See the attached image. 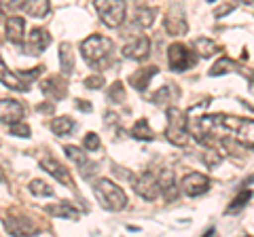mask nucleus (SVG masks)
Instances as JSON below:
<instances>
[{
	"label": "nucleus",
	"instance_id": "obj_1",
	"mask_svg": "<svg viewBox=\"0 0 254 237\" xmlns=\"http://www.w3.org/2000/svg\"><path fill=\"white\" fill-rule=\"evenodd\" d=\"M113 41L106 36L93 34L81 43V53L85 61L95 70H106L113 64Z\"/></svg>",
	"mask_w": 254,
	"mask_h": 237
},
{
	"label": "nucleus",
	"instance_id": "obj_2",
	"mask_svg": "<svg viewBox=\"0 0 254 237\" xmlns=\"http://www.w3.org/2000/svg\"><path fill=\"white\" fill-rule=\"evenodd\" d=\"M93 193L95 199L100 201V205L104 210L110 212H121L127 208V195L119 184H115L113 180L108 178H100L93 182Z\"/></svg>",
	"mask_w": 254,
	"mask_h": 237
},
{
	"label": "nucleus",
	"instance_id": "obj_3",
	"mask_svg": "<svg viewBox=\"0 0 254 237\" xmlns=\"http://www.w3.org/2000/svg\"><path fill=\"white\" fill-rule=\"evenodd\" d=\"M168 127H165V138L174 146H185L189 142V118L180 108L170 106L168 108Z\"/></svg>",
	"mask_w": 254,
	"mask_h": 237
},
{
	"label": "nucleus",
	"instance_id": "obj_4",
	"mask_svg": "<svg viewBox=\"0 0 254 237\" xmlns=\"http://www.w3.org/2000/svg\"><path fill=\"white\" fill-rule=\"evenodd\" d=\"M93 6L100 15L102 23L108 28H119L125 21V11H127L125 0H93Z\"/></svg>",
	"mask_w": 254,
	"mask_h": 237
},
{
	"label": "nucleus",
	"instance_id": "obj_5",
	"mask_svg": "<svg viewBox=\"0 0 254 237\" xmlns=\"http://www.w3.org/2000/svg\"><path fill=\"white\" fill-rule=\"evenodd\" d=\"M168 61H170V68L174 70V72H185V70L195 66L197 53H195V49H190V47H187V45L174 43L168 49Z\"/></svg>",
	"mask_w": 254,
	"mask_h": 237
},
{
	"label": "nucleus",
	"instance_id": "obj_6",
	"mask_svg": "<svg viewBox=\"0 0 254 237\" xmlns=\"http://www.w3.org/2000/svg\"><path fill=\"white\" fill-rule=\"evenodd\" d=\"M210 186H212L210 178L205 176V174H199V172H190V174H187V176L180 180L182 193L189 195V197H199L203 193H208Z\"/></svg>",
	"mask_w": 254,
	"mask_h": 237
},
{
	"label": "nucleus",
	"instance_id": "obj_7",
	"mask_svg": "<svg viewBox=\"0 0 254 237\" xmlns=\"http://www.w3.org/2000/svg\"><path fill=\"white\" fill-rule=\"evenodd\" d=\"M23 41H26L23 43V51H28L30 55H38L51 45V34L43 28H34L28 32V36H23Z\"/></svg>",
	"mask_w": 254,
	"mask_h": 237
},
{
	"label": "nucleus",
	"instance_id": "obj_8",
	"mask_svg": "<svg viewBox=\"0 0 254 237\" xmlns=\"http://www.w3.org/2000/svg\"><path fill=\"white\" fill-rule=\"evenodd\" d=\"M133 188H136V193L146 201H155L159 197V182H157V176L153 172L140 174V176L133 180Z\"/></svg>",
	"mask_w": 254,
	"mask_h": 237
},
{
	"label": "nucleus",
	"instance_id": "obj_9",
	"mask_svg": "<svg viewBox=\"0 0 254 237\" xmlns=\"http://www.w3.org/2000/svg\"><path fill=\"white\" fill-rule=\"evenodd\" d=\"M163 26H165V32L170 36H182L189 32V23H187V17H185V11L180 6H172L168 11L163 19Z\"/></svg>",
	"mask_w": 254,
	"mask_h": 237
},
{
	"label": "nucleus",
	"instance_id": "obj_10",
	"mask_svg": "<svg viewBox=\"0 0 254 237\" xmlns=\"http://www.w3.org/2000/svg\"><path fill=\"white\" fill-rule=\"evenodd\" d=\"M41 91L45 98H49L51 102H58L68 96V83L60 74H51L49 78L41 81Z\"/></svg>",
	"mask_w": 254,
	"mask_h": 237
},
{
	"label": "nucleus",
	"instance_id": "obj_11",
	"mask_svg": "<svg viewBox=\"0 0 254 237\" xmlns=\"http://www.w3.org/2000/svg\"><path fill=\"white\" fill-rule=\"evenodd\" d=\"M148 53H150V38L148 36H136L133 41H129L123 47V55L127 59H133V61L146 59Z\"/></svg>",
	"mask_w": 254,
	"mask_h": 237
},
{
	"label": "nucleus",
	"instance_id": "obj_12",
	"mask_svg": "<svg viewBox=\"0 0 254 237\" xmlns=\"http://www.w3.org/2000/svg\"><path fill=\"white\" fill-rule=\"evenodd\" d=\"M26 117V108H23L21 102L17 100H0V121L2 123H15V121H21Z\"/></svg>",
	"mask_w": 254,
	"mask_h": 237
},
{
	"label": "nucleus",
	"instance_id": "obj_13",
	"mask_svg": "<svg viewBox=\"0 0 254 237\" xmlns=\"http://www.w3.org/2000/svg\"><path fill=\"white\" fill-rule=\"evenodd\" d=\"M41 168H43L47 174H51V176H53L55 180H60V182H62L64 186L74 188L72 176H70L68 168H64V165H62L60 161H55V159H43V161H41Z\"/></svg>",
	"mask_w": 254,
	"mask_h": 237
},
{
	"label": "nucleus",
	"instance_id": "obj_14",
	"mask_svg": "<svg viewBox=\"0 0 254 237\" xmlns=\"http://www.w3.org/2000/svg\"><path fill=\"white\" fill-rule=\"evenodd\" d=\"M157 182H159V195H163L168 201H174L178 197V184H176V178H174L172 170H161Z\"/></svg>",
	"mask_w": 254,
	"mask_h": 237
},
{
	"label": "nucleus",
	"instance_id": "obj_15",
	"mask_svg": "<svg viewBox=\"0 0 254 237\" xmlns=\"http://www.w3.org/2000/svg\"><path fill=\"white\" fill-rule=\"evenodd\" d=\"M0 83H2L4 87H9V89H13V91H28L30 89V85L23 81L19 74L11 72L2 58H0Z\"/></svg>",
	"mask_w": 254,
	"mask_h": 237
},
{
	"label": "nucleus",
	"instance_id": "obj_16",
	"mask_svg": "<svg viewBox=\"0 0 254 237\" xmlns=\"http://www.w3.org/2000/svg\"><path fill=\"white\" fill-rule=\"evenodd\" d=\"M4 229L9 231V235H36L38 233L36 227L28 218H19V216H6Z\"/></svg>",
	"mask_w": 254,
	"mask_h": 237
},
{
	"label": "nucleus",
	"instance_id": "obj_17",
	"mask_svg": "<svg viewBox=\"0 0 254 237\" xmlns=\"http://www.w3.org/2000/svg\"><path fill=\"white\" fill-rule=\"evenodd\" d=\"M6 38L13 43V45H21L23 43V36H26V21H23V17H17V15H13V17L6 19Z\"/></svg>",
	"mask_w": 254,
	"mask_h": 237
},
{
	"label": "nucleus",
	"instance_id": "obj_18",
	"mask_svg": "<svg viewBox=\"0 0 254 237\" xmlns=\"http://www.w3.org/2000/svg\"><path fill=\"white\" fill-rule=\"evenodd\" d=\"M157 72H159L157 66H142L129 76V85L133 87V89H138V91H144L148 87V83H150V78H153Z\"/></svg>",
	"mask_w": 254,
	"mask_h": 237
},
{
	"label": "nucleus",
	"instance_id": "obj_19",
	"mask_svg": "<svg viewBox=\"0 0 254 237\" xmlns=\"http://www.w3.org/2000/svg\"><path fill=\"white\" fill-rule=\"evenodd\" d=\"M47 214H51L55 218H68V220H78V210L74 208L70 201H60V203H55V205H47L45 208Z\"/></svg>",
	"mask_w": 254,
	"mask_h": 237
},
{
	"label": "nucleus",
	"instance_id": "obj_20",
	"mask_svg": "<svg viewBox=\"0 0 254 237\" xmlns=\"http://www.w3.org/2000/svg\"><path fill=\"white\" fill-rule=\"evenodd\" d=\"M21 11H26L28 15H32V17H36V19H41V17H47V15H49L51 2L49 0H23Z\"/></svg>",
	"mask_w": 254,
	"mask_h": 237
},
{
	"label": "nucleus",
	"instance_id": "obj_21",
	"mask_svg": "<svg viewBox=\"0 0 254 237\" xmlns=\"http://www.w3.org/2000/svg\"><path fill=\"white\" fill-rule=\"evenodd\" d=\"M60 66L64 74H72L74 70V49L70 43H62L60 45Z\"/></svg>",
	"mask_w": 254,
	"mask_h": 237
},
{
	"label": "nucleus",
	"instance_id": "obj_22",
	"mask_svg": "<svg viewBox=\"0 0 254 237\" xmlns=\"http://www.w3.org/2000/svg\"><path fill=\"white\" fill-rule=\"evenodd\" d=\"M74 127H76V121L72 117H55L53 121H51V129H53V133L55 136H70V133L74 131Z\"/></svg>",
	"mask_w": 254,
	"mask_h": 237
},
{
	"label": "nucleus",
	"instance_id": "obj_23",
	"mask_svg": "<svg viewBox=\"0 0 254 237\" xmlns=\"http://www.w3.org/2000/svg\"><path fill=\"white\" fill-rule=\"evenodd\" d=\"M64 151H66V157H68L70 161L76 163V168L81 170V174L85 172V168H91L89 159H87V151H81L78 146H72V144H68Z\"/></svg>",
	"mask_w": 254,
	"mask_h": 237
},
{
	"label": "nucleus",
	"instance_id": "obj_24",
	"mask_svg": "<svg viewBox=\"0 0 254 237\" xmlns=\"http://www.w3.org/2000/svg\"><path fill=\"white\" fill-rule=\"evenodd\" d=\"M220 146L225 148V151L229 153V155H233V157H244L246 153V148H250V146H246L242 140H235L233 136H227V138H222L220 140Z\"/></svg>",
	"mask_w": 254,
	"mask_h": 237
},
{
	"label": "nucleus",
	"instance_id": "obj_25",
	"mask_svg": "<svg viewBox=\"0 0 254 237\" xmlns=\"http://www.w3.org/2000/svg\"><path fill=\"white\" fill-rule=\"evenodd\" d=\"M157 19V9H148V6H144V9H138L136 13H133V23H136L138 28H150Z\"/></svg>",
	"mask_w": 254,
	"mask_h": 237
},
{
	"label": "nucleus",
	"instance_id": "obj_26",
	"mask_svg": "<svg viewBox=\"0 0 254 237\" xmlns=\"http://www.w3.org/2000/svg\"><path fill=\"white\" fill-rule=\"evenodd\" d=\"M237 70H240L237 61L229 59V58H222V59H218L216 64L210 68V76H222V74H227V72H237Z\"/></svg>",
	"mask_w": 254,
	"mask_h": 237
},
{
	"label": "nucleus",
	"instance_id": "obj_27",
	"mask_svg": "<svg viewBox=\"0 0 254 237\" xmlns=\"http://www.w3.org/2000/svg\"><path fill=\"white\" fill-rule=\"evenodd\" d=\"M176 96H180V89L178 87H174L172 83L163 85L159 91H155L153 96H150V102H155V104H161V102H168V100H174Z\"/></svg>",
	"mask_w": 254,
	"mask_h": 237
},
{
	"label": "nucleus",
	"instance_id": "obj_28",
	"mask_svg": "<svg viewBox=\"0 0 254 237\" xmlns=\"http://www.w3.org/2000/svg\"><path fill=\"white\" fill-rule=\"evenodd\" d=\"M131 136L136 138V140H153L155 138V131L150 129V125L146 118H140V121L133 123V127H131Z\"/></svg>",
	"mask_w": 254,
	"mask_h": 237
},
{
	"label": "nucleus",
	"instance_id": "obj_29",
	"mask_svg": "<svg viewBox=\"0 0 254 237\" xmlns=\"http://www.w3.org/2000/svg\"><path fill=\"white\" fill-rule=\"evenodd\" d=\"M216 51H220L216 43H212L210 38H197L195 41V53L199 55V58H212Z\"/></svg>",
	"mask_w": 254,
	"mask_h": 237
},
{
	"label": "nucleus",
	"instance_id": "obj_30",
	"mask_svg": "<svg viewBox=\"0 0 254 237\" xmlns=\"http://www.w3.org/2000/svg\"><path fill=\"white\" fill-rule=\"evenodd\" d=\"M30 188V193L32 195H36V197H53V186L51 184H47L45 180H32V182L28 184Z\"/></svg>",
	"mask_w": 254,
	"mask_h": 237
},
{
	"label": "nucleus",
	"instance_id": "obj_31",
	"mask_svg": "<svg viewBox=\"0 0 254 237\" xmlns=\"http://www.w3.org/2000/svg\"><path fill=\"white\" fill-rule=\"evenodd\" d=\"M250 197H252V191H250V188H248V191H246V193H242V195H237L233 203H229V208H227V212H231V214H235V212H240L242 208H246V203H248V201H250Z\"/></svg>",
	"mask_w": 254,
	"mask_h": 237
},
{
	"label": "nucleus",
	"instance_id": "obj_32",
	"mask_svg": "<svg viewBox=\"0 0 254 237\" xmlns=\"http://www.w3.org/2000/svg\"><path fill=\"white\" fill-rule=\"evenodd\" d=\"M201 159L205 161V165H210V168H216V165L222 161V155L218 151H214V148H205L203 155H201Z\"/></svg>",
	"mask_w": 254,
	"mask_h": 237
},
{
	"label": "nucleus",
	"instance_id": "obj_33",
	"mask_svg": "<svg viewBox=\"0 0 254 237\" xmlns=\"http://www.w3.org/2000/svg\"><path fill=\"white\" fill-rule=\"evenodd\" d=\"M21 4H23V0H0V11L4 15H13L21 11Z\"/></svg>",
	"mask_w": 254,
	"mask_h": 237
},
{
	"label": "nucleus",
	"instance_id": "obj_34",
	"mask_svg": "<svg viewBox=\"0 0 254 237\" xmlns=\"http://www.w3.org/2000/svg\"><path fill=\"white\" fill-rule=\"evenodd\" d=\"M9 129H11L13 136H19V138H30V125L23 123V118H21V121H15V123H11V125H9Z\"/></svg>",
	"mask_w": 254,
	"mask_h": 237
},
{
	"label": "nucleus",
	"instance_id": "obj_35",
	"mask_svg": "<svg viewBox=\"0 0 254 237\" xmlns=\"http://www.w3.org/2000/svg\"><path fill=\"white\" fill-rule=\"evenodd\" d=\"M108 100L110 102H123L125 100V89H123V83H115L113 87H110V91H108Z\"/></svg>",
	"mask_w": 254,
	"mask_h": 237
},
{
	"label": "nucleus",
	"instance_id": "obj_36",
	"mask_svg": "<svg viewBox=\"0 0 254 237\" xmlns=\"http://www.w3.org/2000/svg\"><path fill=\"white\" fill-rule=\"evenodd\" d=\"M100 144H102V142H100V136H98V133H93V131H91V133H87L85 140H83L85 151H98Z\"/></svg>",
	"mask_w": 254,
	"mask_h": 237
},
{
	"label": "nucleus",
	"instance_id": "obj_37",
	"mask_svg": "<svg viewBox=\"0 0 254 237\" xmlns=\"http://www.w3.org/2000/svg\"><path fill=\"white\" fill-rule=\"evenodd\" d=\"M104 76L102 74H91V76H87L85 78V87L87 89H102V87H104Z\"/></svg>",
	"mask_w": 254,
	"mask_h": 237
},
{
	"label": "nucleus",
	"instance_id": "obj_38",
	"mask_svg": "<svg viewBox=\"0 0 254 237\" xmlns=\"http://www.w3.org/2000/svg\"><path fill=\"white\" fill-rule=\"evenodd\" d=\"M233 9H235V4H231V2H225V4L220 6V9H216V13H214V15H216V17H225V13H231Z\"/></svg>",
	"mask_w": 254,
	"mask_h": 237
},
{
	"label": "nucleus",
	"instance_id": "obj_39",
	"mask_svg": "<svg viewBox=\"0 0 254 237\" xmlns=\"http://www.w3.org/2000/svg\"><path fill=\"white\" fill-rule=\"evenodd\" d=\"M76 108H81V110H91V104H89V102H83V100H76Z\"/></svg>",
	"mask_w": 254,
	"mask_h": 237
},
{
	"label": "nucleus",
	"instance_id": "obj_40",
	"mask_svg": "<svg viewBox=\"0 0 254 237\" xmlns=\"http://www.w3.org/2000/svg\"><path fill=\"white\" fill-rule=\"evenodd\" d=\"M38 110H41V113H53V106L51 104H41Z\"/></svg>",
	"mask_w": 254,
	"mask_h": 237
}]
</instances>
